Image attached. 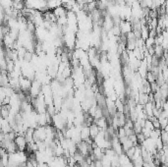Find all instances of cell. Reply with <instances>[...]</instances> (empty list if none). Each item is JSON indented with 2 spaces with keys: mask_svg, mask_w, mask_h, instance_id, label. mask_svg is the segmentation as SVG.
I'll use <instances>...</instances> for the list:
<instances>
[{
  "mask_svg": "<svg viewBox=\"0 0 168 167\" xmlns=\"http://www.w3.org/2000/svg\"><path fill=\"white\" fill-rule=\"evenodd\" d=\"M41 91H42V84L39 83V81H36V80H34L32 86H31V90H30V91H29L32 98H35L39 96H40Z\"/></svg>",
  "mask_w": 168,
  "mask_h": 167,
  "instance_id": "obj_1",
  "label": "cell"
},
{
  "mask_svg": "<svg viewBox=\"0 0 168 167\" xmlns=\"http://www.w3.org/2000/svg\"><path fill=\"white\" fill-rule=\"evenodd\" d=\"M46 129L45 126H39L34 129V142L45 141L46 140Z\"/></svg>",
  "mask_w": 168,
  "mask_h": 167,
  "instance_id": "obj_2",
  "label": "cell"
},
{
  "mask_svg": "<svg viewBox=\"0 0 168 167\" xmlns=\"http://www.w3.org/2000/svg\"><path fill=\"white\" fill-rule=\"evenodd\" d=\"M111 148L118 155H121L122 154H124L123 146H122V144H121L119 138L117 136L113 137L111 139Z\"/></svg>",
  "mask_w": 168,
  "mask_h": 167,
  "instance_id": "obj_3",
  "label": "cell"
},
{
  "mask_svg": "<svg viewBox=\"0 0 168 167\" xmlns=\"http://www.w3.org/2000/svg\"><path fill=\"white\" fill-rule=\"evenodd\" d=\"M32 84H33V81L29 79V78L24 77V76L20 77V86H21L22 91H25V92L30 91Z\"/></svg>",
  "mask_w": 168,
  "mask_h": 167,
  "instance_id": "obj_4",
  "label": "cell"
},
{
  "mask_svg": "<svg viewBox=\"0 0 168 167\" xmlns=\"http://www.w3.org/2000/svg\"><path fill=\"white\" fill-rule=\"evenodd\" d=\"M119 27L121 29L122 34H128L133 32V24L129 20H122Z\"/></svg>",
  "mask_w": 168,
  "mask_h": 167,
  "instance_id": "obj_5",
  "label": "cell"
},
{
  "mask_svg": "<svg viewBox=\"0 0 168 167\" xmlns=\"http://www.w3.org/2000/svg\"><path fill=\"white\" fill-rule=\"evenodd\" d=\"M15 143L17 144V147H18V149L21 150V151H26L27 149V147H28V142L26 140V138L25 136L23 135H18L16 137V139H15Z\"/></svg>",
  "mask_w": 168,
  "mask_h": 167,
  "instance_id": "obj_6",
  "label": "cell"
},
{
  "mask_svg": "<svg viewBox=\"0 0 168 167\" xmlns=\"http://www.w3.org/2000/svg\"><path fill=\"white\" fill-rule=\"evenodd\" d=\"M53 13H54V15L58 18H60V17H64V16H67V13H68V10L67 8L65 7L64 5L62 6H59V7H57L56 9L53 10Z\"/></svg>",
  "mask_w": 168,
  "mask_h": 167,
  "instance_id": "obj_7",
  "label": "cell"
},
{
  "mask_svg": "<svg viewBox=\"0 0 168 167\" xmlns=\"http://www.w3.org/2000/svg\"><path fill=\"white\" fill-rule=\"evenodd\" d=\"M94 123L99 127V129L101 131H105L109 124H108V121H107V118L106 117H102V118H99V119H97V120H94Z\"/></svg>",
  "mask_w": 168,
  "mask_h": 167,
  "instance_id": "obj_8",
  "label": "cell"
},
{
  "mask_svg": "<svg viewBox=\"0 0 168 167\" xmlns=\"http://www.w3.org/2000/svg\"><path fill=\"white\" fill-rule=\"evenodd\" d=\"M81 137L82 141H89L91 138V132H90V126L84 125L81 129Z\"/></svg>",
  "mask_w": 168,
  "mask_h": 167,
  "instance_id": "obj_9",
  "label": "cell"
},
{
  "mask_svg": "<svg viewBox=\"0 0 168 167\" xmlns=\"http://www.w3.org/2000/svg\"><path fill=\"white\" fill-rule=\"evenodd\" d=\"M100 129L99 127L96 124V123H92V124L90 126V132H91V138L92 140H94L97 137V135L100 133Z\"/></svg>",
  "mask_w": 168,
  "mask_h": 167,
  "instance_id": "obj_10",
  "label": "cell"
},
{
  "mask_svg": "<svg viewBox=\"0 0 168 167\" xmlns=\"http://www.w3.org/2000/svg\"><path fill=\"white\" fill-rule=\"evenodd\" d=\"M46 4H47L48 9L51 10V11H53L54 9H56L57 7L62 6L61 0H46Z\"/></svg>",
  "mask_w": 168,
  "mask_h": 167,
  "instance_id": "obj_11",
  "label": "cell"
},
{
  "mask_svg": "<svg viewBox=\"0 0 168 167\" xmlns=\"http://www.w3.org/2000/svg\"><path fill=\"white\" fill-rule=\"evenodd\" d=\"M144 46L147 48L155 46V38L153 37H149L147 39L144 40Z\"/></svg>",
  "mask_w": 168,
  "mask_h": 167,
  "instance_id": "obj_12",
  "label": "cell"
},
{
  "mask_svg": "<svg viewBox=\"0 0 168 167\" xmlns=\"http://www.w3.org/2000/svg\"><path fill=\"white\" fill-rule=\"evenodd\" d=\"M57 25H59L60 27H65L68 25V19L67 16H64V17H60L57 19Z\"/></svg>",
  "mask_w": 168,
  "mask_h": 167,
  "instance_id": "obj_13",
  "label": "cell"
},
{
  "mask_svg": "<svg viewBox=\"0 0 168 167\" xmlns=\"http://www.w3.org/2000/svg\"><path fill=\"white\" fill-rule=\"evenodd\" d=\"M145 79L148 80V82L150 83V84H152V83H155V82H156V77L153 75V73L152 72H150V71H149V73H148V75H147V77H145Z\"/></svg>",
  "mask_w": 168,
  "mask_h": 167,
  "instance_id": "obj_14",
  "label": "cell"
},
{
  "mask_svg": "<svg viewBox=\"0 0 168 167\" xmlns=\"http://www.w3.org/2000/svg\"><path fill=\"white\" fill-rule=\"evenodd\" d=\"M135 150H136V147H133V148H131L130 149H128L125 154L130 157V159L132 160L133 157H134V154H135Z\"/></svg>",
  "mask_w": 168,
  "mask_h": 167,
  "instance_id": "obj_15",
  "label": "cell"
},
{
  "mask_svg": "<svg viewBox=\"0 0 168 167\" xmlns=\"http://www.w3.org/2000/svg\"><path fill=\"white\" fill-rule=\"evenodd\" d=\"M136 1H138V0H125V2L128 6H132Z\"/></svg>",
  "mask_w": 168,
  "mask_h": 167,
  "instance_id": "obj_16",
  "label": "cell"
},
{
  "mask_svg": "<svg viewBox=\"0 0 168 167\" xmlns=\"http://www.w3.org/2000/svg\"><path fill=\"white\" fill-rule=\"evenodd\" d=\"M61 2H62V5H67L70 2V0H61Z\"/></svg>",
  "mask_w": 168,
  "mask_h": 167,
  "instance_id": "obj_17",
  "label": "cell"
},
{
  "mask_svg": "<svg viewBox=\"0 0 168 167\" xmlns=\"http://www.w3.org/2000/svg\"><path fill=\"white\" fill-rule=\"evenodd\" d=\"M97 0H85V3L86 4H89V3H92V2H96Z\"/></svg>",
  "mask_w": 168,
  "mask_h": 167,
  "instance_id": "obj_18",
  "label": "cell"
},
{
  "mask_svg": "<svg viewBox=\"0 0 168 167\" xmlns=\"http://www.w3.org/2000/svg\"><path fill=\"white\" fill-rule=\"evenodd\" d=\"M74 167H82V166H81V165H80V164H76V165H75Z\"/></svg>",
  "mask_w": 168,
  "mask_h": 167,
  "instance_id": "obj_19",
  "label": "cell"
},
{
  "mask_svg": "<svg viewBox=\"0 0 168 167\" xmlns=\"http://www.w3.org/2000/svg\"><path fill=\"white\" fill-rule=\"evenodd\" d=\"M166 84H167V86H168V80H167V81H166Z\"/></svg>",
  "mask_w": 168,
  "mask_h": 167,
  "instance_id": "obj_20",
  "label": "cell"
}]
</instances>
